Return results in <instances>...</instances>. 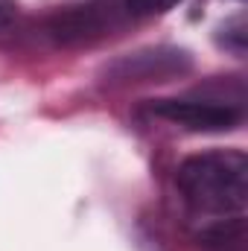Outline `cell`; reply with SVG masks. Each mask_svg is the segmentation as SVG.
Wrapping results in <instances>:
<instances>
[{
    "label": "cell",
    "mask_w": 248,
    "mask_h": 251,
    "mask_svg": "<svg viewBox=\"0 0 248 251\" xmlns=\"http://www.w3.org/2000/svg\"><path fill=\"white\" fill-rule=\"evenodd\" d=\"M187 207L213 222L243 219L248 204V158L243 149H207L190 155L175 173Z\"/></svg>",
    "instance_id": "1"
},
{
    "label": "cell",
    "mask_w": 248,
    "mask_h": 251,
    "mask_svg": "<svg viewBox=\"0 0 248 251\" xmlns=\"http://www.w3.org/2000/svg\"><path fill=\"white\" fill-rule=\"evenodd\" d=\"M149 111L190 131H225L243 120L240 102L225 100H155Z\"/></svg>",
    "instance_id": "2"
},
{
    "label": "cell",
    "mask_w": 248,
    "mask_h": 251,
    "mask_svg": "<svg viewBox=\"0 0 248 251\" xmlns=\"http://www.w3.org/2000/svg\"><path fill=\"white\" fill-rule=\"evenodd\" d=\"M190 70V59L181 50H152V53H137L131 59H123L111 67V76L117 82H158L170 79Z\"/></svg>",
    "instance_id": "3"
},
{
    "label": "cell",
    "mask_w": 248,
    "mask_h": 251,
    "mask_svg": "<svg viewBox=\"0 0 248 251\" xmlns=\"http://www.w3.org/2000/svg\"><path fill=\"white\" fill-rule=\"evenodd\" d=\"M102 6H79L59 15L53 21V35L62 44H79V41H91L97 35H102L111 26V12H99Z\"/></svg>",
    "instance_id": "4"
},
{
    "label": "cell",
    "mask_w": 248,
    "mask_h": 251,
    "mask_svg": "<svg viewBox=\"0 0 248 251\" xmlns=\"http://www.w3.org/2000/svg\"><path fill=\"white\" fill-rule=\"evenodd\" d=\"M175 3L181 0H125V12L134 18H155V15L170 12Z\"/></svg>",
    "instance_id": "5"
},
{
    "label": "cell",
    "mask_w": 248,
    "mask_h": 251,
    "mask_svg": "<svg viewBox=\"0 0 248 251\" xmlns=\"http://www.w3.org/2000/svg\"><path fill=\"white\" fill-rule=\"evenodd\" d=\"M222 32H228V38H222V44H225L228 50H234L237 56H243V53H246V21L237 18V21L228 24Z\"/></svg>",
    "instance_id": "6"
},
{
    "label": "cell",
    "mask_w": 248,
    "mask_h": 251,
    "mask_svg": "<svg viewBox=\"0 0 248 251\" xmlns=\"http://www.w3.org/2000/svg\"><path fill=\"white\" fill-rule=\"evenodd\" d=\"M15 18V0H0V29L9 26Z\"/></svg>",
    "instance_id": "7"
}]
</instances>
